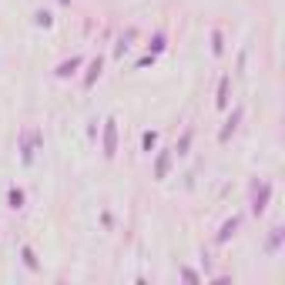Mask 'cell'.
Wrapping results in <instances>:
<instances>
[{
  "instance_id": "cell-6",
  "label": "cell",
  "mask_w": 285,
  "mask_h": 285,
  "mask_svg": "<svg viewBox=\"0 0 285 285\" xmlns=\"http://www.w3.org/2000/svg\"><path fill=\"white\" fill-rule=\"evenodd\" d=\"M7 208H10V211L24 208V191H20V188H10V191H7Z\"/></svg>"
},
{
  "instance_id": "cell-5",
  "label": "cell",
  "mask_w": 285,
  "mask_h": 285,
  "mask_svg": "<svg viewBox=\"0 0 285 285\" xmlns=\"http://www.w3.org/2000/svg\"><path fill=\"white\" fill-rule=\"evenodd\" d=\"M81 64H84V57H71V60H64V64L57 67V77H74Z\"/></svg>"
},
{
  "instance_id": "cell-4",
  "label": "cell",
  "mask_w": 285,
  "mask_h": 285,
  "mask_svg": "<svg viewBox=\"0 0 285 285\" xmlns=\"http://www.w3.org/2000/svg\"><path fill=\"white\" fill-rule=\"evenodd\" d=\"M238 225H242V218H238V215H235V218H228L225 225H222V231H218V238H215V242H218V245H225L228 238H235V231H238Z\"/></svg>"
},
{
  "instance_id": "cell-7",
  "label": "cell",
  "mask_w": 285,
  "mask_h": 285,
  "mask_svg": "<svg viewBox=\"0 0 285 285\" xmlns=\"http://www.w3.org/2000/svg\"><path fill=\"white\" fill-rule=\"evenodd\" d=\"M168 161H171V154L165 151V154H158V161H154V178L161 181L165 174H168Z\"/></svg>"
},
{
  "instance_id": "cell-14",
  "label": "cell",
  "mask_w": 285,
  "mask_h": 285,
  "mask_svg": "<svg viewBox=\"0 0 285 285\" xmlns=\"http://www.w3.org/2000/svg\"><path fill=\"white\" fill-rule=\"evenodd\" d=\"M215 44H211V51H215V54H222V51H225V44H222V30H215Z\"/></svg>"
},
{
  "instance_id": "cell-11",
  "label": "cell",
  "mask_w": 285,
  "mask_h": 285,
  "mask_svg": "<svg viewBox=\"0 0 285 285\" xmlns=\"http://www.w3.org/2000/svg\"><path fill=\"white\" fill-rule=\"evenodd\" d=\"M228 104V77L222 81V87H218V108H225Z\"/></svg>"
},
{
  "instance_id": "cell-15",
  "label": "cell",
  "mask_w": 285,
  "mask_h": 285,
  "mask_svg": "<svg viewBox=\"0 0 285 285\" xmlns=\"http://www.w3.org/2000/svg\"><path fill=\"white\" fill-rule=\"evenodd\" d=\"M60 3H64V7H67V3H71V0H60Z\"/></svg>"
},
{
  "instance_id": "cell-1",
  "label": "cell",
  "mask_w": 285,
  "mask_h": 285,
  "mask_svg": "<svg viewBox=\"0 0 285 285\" xmlns=\"http://www.w3.org/2000/svg\"><path fill=\"white\" fill-rule=\"evenodd\" d=\"M268 198H272V181H262V185L255 188V195H252V211L262 215V211L268 208Z\"/></svg>"
},
{
  "instance_id": "cell-12",
  "label": "cell",
  "mask_w": 285,
  "mask_h": 285,
  "mask_svg": "<svg viewBox=\"0 0 285 285\" xmlns=\"http://www.w3.org/2000/svg\"><path fill=\"white\" fill-rule=\"evenodd\" d=\"M37 24H40V27H51V24H54V17H51L47 10H37Z\"/></svg>"
},
{
  "instance_id": "cell-13",
  "label": "cell",
  "mask_w": 285,
  "mask_h": 285,
  "mask_svg": "<svg viewBox=\"0 0 285 285\" xmlns=\"http://www.w3.org/2000/svg\"><path fill=\"white\" fill-rule=\"evenodd\" d=\"M188 144H191V131H185V138H181V144L174 148L178 154H188Z\"/></svg>"
},
{
  "instance_id": "cell-3",
  "label": "cell",
  "mask_w": 285,
  "mask_h": 285,
  "mask_svg": "<svg viewBox=\"0 0 285 285\" xmlns=\"http://www.w3.org/2000/svg\"><path fill=\"white\" fill-rule=\"evenodd\" d=\"M20 262H24V268H27L30 275H37V272H40V262H37V255H34V248H30V245H20Z\"/></svg>"
},
{
  "instance_id": "cell-10",
  "label": "cell",
  "mask_w": 285,
  "mask_h": 285,
  "mask_svg": "<svg viewBox=\"0 0 285 285\" xmlns=\"http://www.w3.org/2000/svg\"><path fill=\"white\" fill-rule=\"evenodd\" d=\"M154 141H158V138H154V131H144V134H141V151L151 154L154 151Z\"/></svg>"
},
{
  "instance_id": "cell-9",
  "label": "cell",
  "mask_w": 285,
  "mask_h": 285,
  "mask_svg": "<svg viewBox=\"0 0 285 285\" xmlns=\"http://www.w3.org/2000/svg\"><path fill=\"white\" fill-rule=\"evenodd\" d=\"M101 64H104L101 57H94V60H91V67H87L91 74H87V81H84V87H91V84H94V77H101Z\"/></svg>"
},
{
  "instance_id": "cell-8",
  "label": "cell",
  "mask_w": 285,
  "mask_h": 285,
  "mask_svg": "<svg viewBox=\"0 0 285 285\" xmlns=\"http://www.w3.org/2000/svg\"><path fill=\"white\" fill-rule=\"evenodd\" d=\"M279 245H282V228H272V238H268L265 252H268V255H275V252H279Z\"/></svg>"
},
{
  "instance_id": "cell-2",
  "label": "cell",
  "mask_w": 285,
  "mask_h": 285,
  "mask_svg": "<svg viewBox=\"0 0 285 285\" xmlns=\"http://www.w3.org/2000/svg\"><path fill=\"white\" fill-rule=\"evenodd\" d=\"M114 148H117V121L108 117L104 121V158H114Z\"/></svg>"
}]
</instances>
